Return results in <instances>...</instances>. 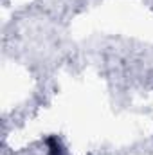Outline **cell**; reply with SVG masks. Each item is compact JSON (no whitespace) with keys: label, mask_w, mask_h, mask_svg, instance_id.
<instances>
[{"label":"cell","mask_w":153,"mask_h":155,"mask_svg":"<svg viewBox=\"0 0 153 155\" xmlns=\"http://www.w3.org/2000/svg\"><path fill=\"white\" fill-rule=\"evenodd\" d=\"M47 144H49L50 155H63V150H61V146H60V141H58L56 137H50V139L47 141Z\"/></svg>","instance_id":"1"}]
</instances>
